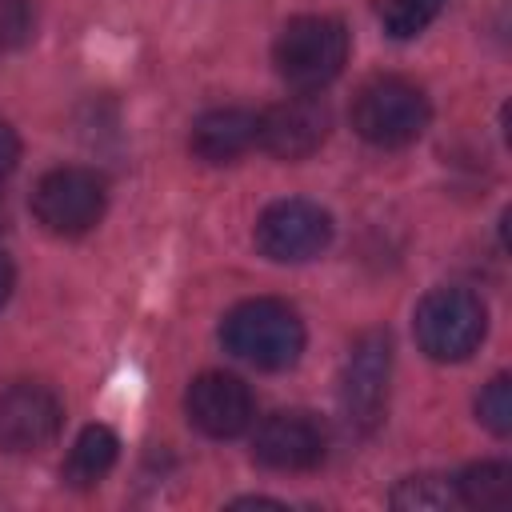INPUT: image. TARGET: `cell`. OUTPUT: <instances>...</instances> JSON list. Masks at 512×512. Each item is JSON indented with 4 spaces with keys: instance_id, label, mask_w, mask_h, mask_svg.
I'll return each instance as SVG.
<instances>
[{
    "instance_id": "cell-1",
    "label": "cell",
    "mask_w": 512,
    "mask_h": 512,
    "mask_svg": "<svg viewBox=\"0 0 512 512\" xmlns=\"http://www.w3.org/2000/svg\"><path fill=\"white\" fill-rule=\"evenodd\" d=\"M220 340L236 360L264 372H280L292 368L304 352V320L296 316L292 304L276 296H256L224 316Z\"/></svg>"
},
{
    "instance_id": "cell-2",
    "label": "cell",
    "mask_w": 512,
    "mask_h": 512,
    "mask_svg": "<svg viewBox=\"0 0 512 512\" xmlns=\"http://www.w3.org/2000/svg\"><path fill=\"white\" fill-rule=\"evenodd\" d=\"M276 72L300 88L316 92L336 80L348 64V28L336 16H292L272 44Z\"/></svg>"
},
{
    "instance_id": "cell-3",
    "label": "cell",
    "mask_w": 512,
    "mask_h": 512,
    "mask_svg": "<svg viewBox=\"0 0 512 512\" xmlns=\"http://www.w3.org/2000/svg\"><path fill=\"white\" fill-rule=\"evenodd\" d=\"M432 108L420 84L404 76H376L352 100V128L376 148H404L420 140Z\"/></svg>"
},
{
    "instance_id": "cell-4",
    "label": "cell",
    "mask_w": 512,
    "mask_h": 512,
    "mask_svg": "<svg viewBox=\"0 0 512 512\" xmlns=\"http://www.w3.org/2000/svg\"><path fill=\"white\" fill-rule=\"evenodd\" d=\"M416 344L440 360V364H460L468 360L488 328V312L480 304V296H472L468 288H432L420 304H416Z\"/></svg>"
},
{
    "instance_id": "cell-5",
    "label": "cell",
    "mask_w": 512,
    "mask_h": 512,
    "mask_svg": "<svg viewBox=\"0 0 512 512\" xmlns=\"http://www.w3.org/2000/svg\"><path fill=\"white\" fill-rule=\"evenodd\" d=\"M108 204L104 180L92 168H52L32 188V212L52 236H84L100 224Z\"/></svg>"
},
{
    "instance_id": "cell-6",
    "label": "cell",
    "mask_w": 512,
    "mask_h": 512,
    "mask_svg": "<svg viewBox=\"0 0 512 512\" xmlns=\"http://www.w3.org/2000/svg\"><path fill=\"white\" fill-rule=\"evenodd\" d=\"M332 240V216L312 200H276L256 220V248L276 264H304Z\"/></svg>"
},
{
    "instance_id": "cell-7",
    "label": "cell",
    "mask_w": 512,
    "mask_h": 512,
    "mask_svg": "<svg viewBox=\"0 0 512 512\" xmlns=\"http://www.w3.org/2000/svg\"><path fill=\"white\" fill-rule=\"evenodd\" d=\"M388 372H392V344L384 332H364L344 364L340 404L352 428L372 432L388 408Z\"/></svg>"
},
{
    "instance_id": "cell-8",
    "label": "cell",
    "mask_w": 512,
    "mask_h": 512,
    "mask_svg": "<svg viewBox=\"0 0 512 512\" xmlns=\"http://www.w3.org/2000/svg\"><path fill=\"white\" fill-rule=\"evenodd\" d=\"M328 128L332 108L316 92H300L256 116V144L276 160H304L328 140Z\"/></svg>"
},
{
    "instance_id": "cell-9",
    "label": "cell",
    "mask_w": 512,
    "mask_h": 512,
    "mask_svg": "<svg viewBox=\"0 0 512 512\" xmlns=\"http://www.w3.org/2000/svg\"><path fill=\"white\" fill-rule=\"evenodd\" d=\"M60 424H64V404L52 388L24 380L0 392V448L4 452H16V456L40 452L56 440Z\"/></svg>"
},
{
    "instance_id": "cell-10",
    "label": "cell",
    "mask_w": 512,
    "mask_h": 512,
    "mask_svg": "<svg viewBox=\"0 0 512 512\" xmlns=\"http://www.w3.org/2000/svg\"><path fill=\"white\" fill-rule=\"evenodd\" d=\"M252 456L272 472H308L328 456V428L312 412H276L256 428Z\"/></svg>"
},
{
    "instance_id": "cell-11",
    "label": "cell",
    "mask_w": 512,
    "mask_h": 512,
    "mask_svg": "<svg viewBox=\"0 0 512 512\" xmlns=\"http://www.w3.org/2000/svg\"><path fill=\"white\" fill-rule=\"evenodd\" d=\"M184 412L188 420L212 436V440H232L240 436L252 416H256V400L248 392V384L232 372H204L188 384L184 392Z\"/></svg>"
},
{
    "instance_id": "cell-12",
    "label": "cell",
    "mask_w": 512,
    "mask_h": 512,
    "mask_svg": "<svg viewBox=\"0 0 512 512\" xmlns=\"http://www.w3.org/2000/svg\"><path fill=\"white\" fill-rule=\"evenodd\" d=\"M188 144L204 164H228V160L244 156L256 144V112H248V108H212L192 124Z\"/></svg>"
},
{
    "instance_id": "cell-13",
    "label": "cell",
    "mask_w": 512,
    "mask_h": 512,
    "mask_svg": "<svg viewBox=\"0 0 512 512\" xmlns=\"http://www.w3.org/2000/svg\"><path fill=\"white\" fill-rule=\"evenodd\" d=\"M116 456H120L116 432L104 428V424H88V428L76 436V444H72V452H68V460H64V484H68V488H80V492H84V488H96V484L112 472Z\"/></svg>"
},
{
    "instance_id": "cell-14",
    "label": "cell",
    "mask_w": 512,
    "mask_h": 512,
    "mask_svg": "<svg viewBox=\"0 0 512 512\" xmlns=\"http://www.w3.org/2000/svg\"><path fill=\"white\" fill-rule=\"evenodd\" d=\"M456 500L468 508H504L512 500V468L500 460L468 464L456 476Z\"/></svg>"
},
{
    "instance_id": "cell-15",
    "label": "cell",
    "mask_w": 512,
    "mask_h": 512,
    "mask_svg": "<svg viewBox=\"0 0 512 512\" xmlns=\"http://www.w3.org/2000/svg\"><path fill=\"white\" fill-rule=\"evenodd\" d=\"M448 8V0H384L380 4V24L392 40H412L420 36L440 12Z\"/></svg>"
},
{
    "instance_id": "cell-16",
    "label": "cell",
    "mask_w": 512,
    "mask_h": 512,
    "mask_svg": "<svg viewBox=\"0 0 512 512\" xmlns=\"http://www.w3.org/2000/svg\"><path fill=\"white\" fill-rule=\"evenodd\" d=\"M448 504H456V480L448 484L444 476H412V480H400V488L392 492V508L436 512Z\"/></svg>"
},
{
    "instance_id": "cell-17",
    "label": "cell",
    "mask_w": 512,
    "mask_h": 512,
    "mask_svg": "<svg viewBox=\"0 0 512 512\" xmlns=\"http://www.w3.org/2000/svg\"><path fill=\"white\" fill-rule=\"evenodd\" d=\"M476 416L492 436H508L512 432V388H508V376H492L484 384V392L476 396Z\"/></svg>"
},
{
    "instance_id": "cell-18",
    "label": "cell",
    "mask_w": 512,
    "mask_h": 512,
    "mask_svg": "<svg viewBox=\"0 0 512 512\" xmlns=\"http://www.w3.org/2000/svg\"><path fill=\"white\" fill-rule=\"evenodd\" d=\"M32 36V4L28 0H0V52L20 48Z\"/></svg>"
},
{
    "instance_id": "cell-19",
    "label": "cell",
    "mask_w": 512,
    "mask_h": 512,
    "mask_svg": "<svg viewBox=\"0 0 512 512\" xmlns=\"http://www.w3.org/2000/svg\"><path fill=\"white\" fill-rule=\"evenodd\" d=\"M16 160H20V136L0 120V180L16 168Z\"/></svg>"
},
{
    "instance_id": "cell-20",
    "label": "cell",
    "mask_w": 512,
    "mask_h": 512,
    "mask_svg": "<svg viewBox=\"0 0 512 512\" xmlns=\"http://www.w3.org/2000/svg\"><path fill=\"white\" fill-rule=\"evenodd\" d=\"M12 284H16V272H12V260L0 252V304L12 296Z\"/></svg>"
}]
</instances>
